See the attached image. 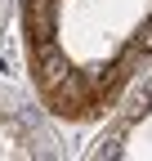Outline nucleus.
Wrapping results in <instances>:
<instances>
[{
  "label": "nucleus",
  "instance_id": "nucleus-5",
  "mask_svg": "<svg viewBox=\"0 0 152 161\" xmlns=\"http://www.w3.org/2000/svg\"><path fill=\"white\" fill-rule=\"evenodd\" d=\"M134 49H139V54H148V49H152V27H148V31L139 36V45H134Z\"/></svg>",
  "mask_w": 152,
  "mask_h": 161
},
{
  "label": "nucleus",
  "instance_id": "nucleus-1",
  "mask_svg": "<svg viewBox=\"0 0 152 161\" xmlns=\"http://www.w3.org/2000/svg\"><path fill=\"white\" fill-rule=\"evenodd\" d=\"M49 98H54V108H58L63 116H81V112H90V80L81 76V72H67L58 85L49 90Z\"/></svg>",
  "mask_w": 152,
  "mask_h": 161
},
{
  "label": "nucleus",
  "instance_id": "nucleus-3",
  "mask_svg": "<svg viewBox=\"0 0 152 161\" xmlns=\"http://www.w3.org/2000/svg\"><path fill=\"white\" fill-rule=\"evenodd\" d=\"M27 36L54 40V0H27Z\"/></svg>",
  "mask_w": 152,
  "mask_h": 161
},
{
  "label": "nucleus",
  "instance_id": "nucleus-4",
  "mask_svg": "<svg viewBox=\"0 0 152 161\" xmlns=\"http://www.w3.org/2000/svg\"><path fill=\"white\" fill-rule=\"evenodd\" d=\"M117 152H121V134H107L103 148H99V157H117Z\"/></svg>",
  "mask_w": 152,
  "mask_h": 161
},
{
  "label": "nucleus",
  "instance_id": "nucleus-2",
  "mask_svg": "<svg viewBox=\"0 0 152 161\" xmlns=\"http://www.w3.org/2000/svg\"><path fill=\"white\" fill-rule=\"evenodd\" d=\"M72 72V63H67V54L63 49H54L49 40H36V80H41V90L49 94L58 80Z\"/></svg>",
  "mask_w": 152,
  "mask_h": 161
}]
</instances>
